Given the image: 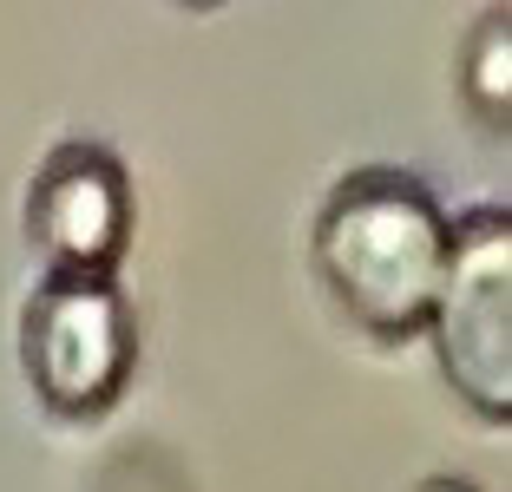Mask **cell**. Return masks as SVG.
<instances>
[{
    "mask_svg": "<svg viewBox=\"0 0 512 492\" xmlns=\"http://www.w3.org/2000/svg\"><path fill=\"white\" fill-rule=\"evenodd\" d=\"M447 210L407 171H348L316 217V276L335 309L375 342L427 335L447 276Z\"/></svg>",
    "mask_w": 512,
    "mask_h": 492,
    "instance_id": "obj_1",
    "label": "cell"
},
{
    "mask_svg": "<svg viewBox=\"0 0 512 492\" xmlns=\"http://www.w3.org/2000/svg\"><path fill=\"white\" fill-rule=\"evenodd\" d=\"M447 388L480 420H512V224L467 210L447 224V276L427 315Z\"/></svg>",
    "mask_w": 512,
    "mask_h": 492,
    "instance_id": "obj_2",
    "label": "cell"
},
{
    "mask_svg": "<svg viewBox=\"0 0 512 492\" xmlns=\"http://www.w3.org/2000/svg\"><path fill=\"white\" fill-rule=\"evenodd\" d=\"M132 361L138 342L119 283L46 276L20 315V368L33 381V401L60 420H99L125 394Z\"/></svg>",
    "mask_w": 512,
    "mask_h": 492,
    "instance_id": "obj_3",
    "label": "cell"
},
{
    "mask_svg": "<svg viewBox=\"0 0 512 492\" xmlns=\"http://www.w3.org/2000/svg\"><path fill=\"white\" fill-rule=\"evenodd\" d=\"M27 243L46 276H86L112 283L132 243V178L106 145L66 138L46 151L27 184Z\"/></svg>",
    "mask_w": 512,
    "mask_h": 492,
    "instance_id": "obj_4",
    "label": "cell"
},
{
    "mask_svg": "<svg viewBox=\"0 0 512 492\" xmlns=\"http://www.w3.org/2000/svg\"><path fill=\"white\" fill-rule=\"evenodd\" d=\"M460 99L486 138L512 132V14L486 7L460 46Z\"/></svg>",
    "mask_w": 512,
    "mask_h": 492,
    "instance_id": "obj_5",
    "label": "cell"
},
{
    "mask_svg": "<svg viewBox=\"0 0 512 492\" xmlns=\"http://www.w3.org/2000/svg\"><path fill=\"white\" fill-rule=\"evenodd\" d=\"M414 492H480L473 479H453V473H434V479H421Z\"/></svg>",
    "mask_w": 512,
    "mask_h": 492,
    "instance_id": "obj_6",
    "label": "cell"
}]
</instances>
